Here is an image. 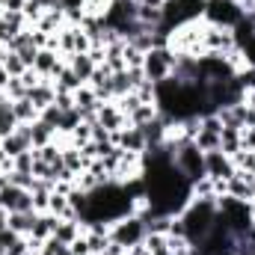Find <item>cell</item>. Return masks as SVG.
Listing matches in <instances>:
<instances>
[{
	"label": "cell",
	"mask_w": 255,
	"mask_h": 255,
	"mask_svg": "<svg viewBox=\"0 0 255 255\" xmlns=\"http://www.w3.org/2000/svg\"><path fill=\"white\" fill-rule=\"evenodd\" d=\"M139 6H151V9H163L166 6V0H136Z\"/></svg>",
	"instance_id": "cell-26"
},
{
	"label": "cell",
	"mask_w": 255,
	"mask_h": 255,
	"mask_svg": "<svg viewBox=\"0 0 255 255\" xmlns=\"http://www.w3.org/2000/svg\"><path fill=\"white\" fill-rule=\"evenodd\" d=\"M30 136H33V148H42V145H48V142L57 139V130L48 128L42 119H36V122L30 125Z\"/></svg>",
	"instance_id": "cell-15"
},
{
	"label": "cell",
	"mask_w": 255,
	"mask_h": 255,
	"mask_svg": "<svg viewBox=\"0 0 255 255\" xmlns=\"http://www.w3.org/2000/svg\"><path fill=\"white\" fill-rule=\"evenodd\" d=\"M113 142H116L122 151H133V154H142V151L148 148L142 128H136V125H125L122 130H116V133H113Z\"/></svg>",
	"instance_id": "cell-7"
},
{
	"label": "cell",
	"mask_w": 255,
	"mask_h": 255,
	"mask_svg": "<svg viewBox=\"0 0 255 255\" xmlns=\"http://www.w3.org/2000/svg\"><path fill=\"white\" fill-rule=\"evenodd\" d=\"M125 255H151V253H148V247H145V244H136V247L125 250Z\"/></svg>",
	"instance_id": "cell-25"
},
{
	"label": "cell",
	"mask_w": 255,
	"mask_h": 255,
	"mask_svg": "<svg viewBox=\"0 0 255 255\" xmlns=\"http://www.w3.org/2000/svg\"><path fill=\"white\" fill-rule=\"evenodd\" d=\"M6 101H9V98H6V92H0V107H3Z\"/></svg>",
	"instance_id": "cell-28"
},
{
	"label": "cell",
	"mask_w": 255,
	"mask_h": 255,
	"mask_svg": "<svg viewBox=\"0 0 255 255\" xmlns=\"http://www.w3.org/2000/svg\"><path fill=\"white\" fill-rule=\"evenodd\" d=\"M12 110H15V119H18L21 125H33V122L39 119V110L33 107L30 98H18V101H12Z\"/></svg>",
	"instance_id": "cell-14"
},
{
	"label": "cell",
	"mask_w": 255,
	"mask_h": 255,
	"mask_svg": "<svg viewBox=\"0 0 255 255\" xmlns=\"http://www.w3.org/2000/svg\"><path fill=\"white\" fill-rule=\"evenodd\" d=\"M98 125H104L107 130H122L128 125L125 113L119 110V104L116 101H101V107H98Z\"/></svg>",
	"instance_id": "cell-9"
},
{
	"label": "cell",
	"mask_w": 255,
	"mask_h": 255,
	"mask_svg": "<svg viewBox=\"0 0 255 255\" xmlns=\"http://www.w3.org/2000/svg\"><path fill=\"white\" fill-rule=\"evenodd\" d=\"M39 255H71V250H68V244H63L60 238H48V241H42V250H39Z\"/></svg>",
	"instance_id": "cell-19"
},
{
	"label": "cell",
	"mask_w": 255,
	"mask_h": 255,
	"mask_svg": "<svg viewBox=\"0 0 255 255\" xmlns=\"http://www.w3.org/2000/svg\"><path fill=\"white\" fill-rule=\"evenodd\" d=\"M39 211H18V214H9V229L21 238H30L33 232V223H36Z\"/></svg>",
	"instance_id": "cell-11"
},
{
	"label": "cell",
	"mask_w": 255,
	"mask_h": 255,
	"mask_svg": "<svg viewBox=\"0 0 255 255\" xmlns=\"http://www.w3.org/2000/svg\"><path fill=\"white\" fill-rule=\"evenodd\" d=\"M0 208L9 211V214L33 211V193L24 190V187H15V184H6V187L0 190Z\"/></svg>",
	"instance_id": "cell-6"
},
{
	"label": "cell",
	"mask_w": 255,
	"mask_h": 255,
	"mask_svg": "<svg viewBox=\"0 0 255 255\" xmlns=\"http://www.w3.org/2000/svg\"><path fill=\"white\" fill-rule=\"evenodd\" d=\"M253 12H255V9H253Z\"/></svg>",
	"instance_id": "cell-31"
},
{
	"label": "cell",
	"mask_w": 255,
	"mask_h": 255,
	"mask_svg": "<svg viewBox=\"0 0 255 255\" xmlns=\"http://www.w3.org/2000/svg\"><path fill=\"white\" fill-rule=\"evenodd\" d=\"M3 68L9 71V77H21V74H24V71H27L30 65L24 63V60H21V57H18L15 51H9V57L3 60Z\"/></svg>",
	"instance_id": "cell-20"
},
{
	"label": "cell",
	"mask_w": 255,
	"mask_h": 255,
	"mask_svg": "<svg viewBox=\"0 0 255 255\" xmlns=\"http://www.w3.org/2000/svg\"><path fill=\"white\" fill-rule=\"evenodd\" d=\"M27 98H30V101H33V107L42 113L48 104H54V101H57V86H54V80H51V77H42L36 86H30V89H27Z\"/></svg>",
	"instance_id": "cell-8"
},
{
	"label": "cell",
	"mask_w": 255,
	"mask_h": 255,
	"mask_svg": "<svg viewBox=\"0 0 255 255\" xmlns=\"http://www.w3.org/2000/svg\"><path fill=\"white\" fill-rule=\"evenodd\" d=\"M250 217H253V226H255V205H250Z\"/></svg>",
	"instance_id": "cell-29"
},
{
	"label": "cell",
	"mask_w": 255,
	"mask_h": 255,
	"mask_svg": "<svg viewBox=\"0 0 255 255\" xmlns=\"http://www.w3.org/2000/svg\"><path fill=\"white\" fill-rule=\"evenodd\" d=\"M3 92H6V98H9V101L27 98V86H24V80H21V77H12V80H9V86H6Z\"/></svg>",
	"instance_id": "cell-22"
},
{
	"label": "cell",
	"mask_w": 255,
	"mask_h": 255,
	"mask_svg": "<svg viewBox=\"0 0 255 255\" xmlns=\"http://www.w3.org/2000/svg\"><path fill=\"white\" fill-rule=\"evenodd\" d=\"M145 235H148L145 232V223L136 214H125L116 223H110V244H119L122 250H130V247L142 244Z\"/></svg>",
	"instance_id": "cell-2"
},
{
	"label": "cell",
	"mask_w": 255,
	"mask_h": 255,
	"mask_svg": "<svg viewBox=\"0 0 255 255\" xmlns=\"http://www.w3.org/2000/svg\"><path fill=\"white\" fill-rule=\"evenodd\" d=\"M172 65H175V51L172 48H151L142 60V74L151 83H160L166 77H172Z\"/></svg>",
	"instance_id": "cell-3"
},
{
	"label": "cell",
	"mask_w": 255,
	"mask_h": 255,
	"mask_svg": "<svg viewBox=\"0 0 255 255\" xmlns=\"http://www.w3.org/2000/svg\"><path fill=\"white\" fill-rule=\"evenodd\" d=\"M39 119L45 122L48 128H54V130H60V119H63V110L57 107V104H48L42 113H39Z\"/></svg>",
	"instance_id": "cell-21"
},
{
	"label": "cell",
	"mask_w": 255,
	"mask_h": 255,
	"mask_svg": "<svg viewBox=\"0 0 255 255\" xmlns=\"http://www.w3.org/2000/svg\"><path fill=\"white\" fill-rule=\"evenodd\" d=\"M65 60V65L80 77V83H89V77H92V71L98 68L95 65V60L89 57V54H71V57H63Z\"/></svg>",
	"instance_id": "cell-10"
},
{
	"label": "cell",
	"mask_w": 255,
	"mask_h": 255,
	"mask_svg": "<svg viewBox=\"0 0 255 255\" xmlns=\"http://www.w3.org/2000/svg\"><path fill=\"white\" fill-rule=\"evenodd\" d=\"M21 125L18 119H15V110H12V101H6L3 107H0V139L3 136H9L15 128Z\"/></svg>",
	"instance_id": "cell-17"
},
{
	"label": "cell",
	"mask_w": 255,
	"mask_h": 255,
	"mask_svg": "<svg viewBox=\"0 0 255 255\" xmlns=\"http://www.w3.org/2000/svg\"><path fill=\"white\" fill-rule=\"evenodd\" d=\"M3 229H9V211L0 208V232H3Z\"/></svg>",
	"instance_id": "cell-27"
},
{
	"label": "cell",
	"mask_w": 255,
	"mask_h": 255,
	"mask_svg": "<svg viewBox=\"0 0 255 255\" xmlns=\"http://www.w3.org/2000/svg\"><path fill=\"white\" fill-rule=\"evenodd\" d=\"M202 18L208 24H217V27H235L244 18V9L232 0H205Z\"/></svg>",
	"instance_id": "cell-4"
},
{
	"label": "cell",
	"mask_w": 255,
	"mask_h": 255,
	"mask_svg": "<svg viewBox=\"0 0 255 255\" xmlns=\"http://www.w3.org/2000/svg\"><path fill=\"white\" fill-rule=\"evenodd\" d=\"M57 220H60V217H54V214H39V217H36V223H33L30 238H33V241H39V244H42V241H48V238L54 235Z\"/></svg>",
	"instance_id": "cell-12"
},
{
	"label": "cell",
	"mask_w": 255,
	"mask_h": 255,
	"mask_svg": "<svg viewBox=\"0 0 255 255\" xmlns=\"http://www.w3.org/2000/svg\"><path fill=\"white\" fill-rule=\"evenodd\" d=\"M241 148H244L241 145V128H223V133H220V151L229 154V157H235Z\"/></svg>",
	"instance_id": "cell-13"
},
{
	"label": "cell",
	"mask_w": 255,
	"mask_h": 255,
	"mask_svg": "<svg viewBox=\"0 0 255 255\" xmlns=\"http://www.w3.org/2000/svg\"><path fill=\"white\" fill-rule=\"evenodd\" d=\"M24 6H27V0H3V9H9V12H24Z\"/></svg>",
	"instance_id": "cell-24"
},
{
	"label": "cell",
	"mask_w": 255,
	"mask_h": 255,
	"mask_svg": "<svg viewBox=\"0 0 255 255\" xmlns=\"http://www.w3.org/2000/svg\"><path fill=\"white\" fill-rule=\"evenodd\" d=\"M151 119H157V104H139L136 110L128 113V125H136V128L148 125Z\"/></svg>",
	"instance_id": "cell-16"
},
{
	"label": "cell",
	"mask_w": 255,
	"mask_h": 255,
	"mask_svg": "<svg viewBox=\"0 0 255 255\" xmlns=\"http://www.w3.org/2000/svg\"><path fill=\"white\" fill-rule=\"evenodd\" d=\"M241 145L255 151V128H241Z\"/></svg>",
	"instance_id": "cell-23"
},
{
	"label": "cell",
	"mask_w": 255,
	"mask_h": 255,
	"mask_svg": "<svg viewBox=\"0 0 255 255\" xmlns=\"http://www.w3.org/2000/svg\"><path fill=\"white\" fill-rule=\"evenodd\" d=\"M172 151H175V169H178L190 184L202 181V178H208V175H205V151L196 148V142L172 145Z\"/></svg>",
	"instance_id": "cell-1"
},
{
	"label": "cell",
	"mask_w": 255,
	"mask_h": 255,
	"mask_svg": "<svg viewBox=\"0 0 255 255\" xmlns=\"http://www.w3.org/2000/svg\"><path fill=\"white\" fill-rule=\"evenodd\" d=\"M235 172H238V169H235V160H232L229 154H223L220 148L205 151V175H208L211 181H229Z\"/></svg>",
	"instance_id": "cell-5"
},
{
	"label": "cell",
	"mask_w": 255,
	"mask_h": 255,
	"mask_svg": "<svg viewBox=\"0 0 255 255\" xmlns=\"http://www.w3.org/2000/svg\"><path fill=\"white\" fill-rule=\"evenodd\" d=\"M33 163H36L33 148H30V151H21V154L12 157V172H27V175H33Z\"/></svg>",
	"instance_id": "cell-18"
},
{
	"label": "cell",
	"mask_w": 255,
	"mask_h": 255,
	"mask_svg": "<svg viewBox=\"0 0 255 255\" xmlns=\"http://www.w3.org/2000/svg\"><path fill=\"white\" fill-rule=\"evenodd\" d=\"M232 3H241V0H232Z\"/></svg>",
	"instance_id": "cell-30"
}]
</instances>
